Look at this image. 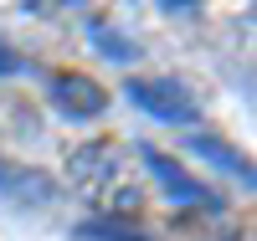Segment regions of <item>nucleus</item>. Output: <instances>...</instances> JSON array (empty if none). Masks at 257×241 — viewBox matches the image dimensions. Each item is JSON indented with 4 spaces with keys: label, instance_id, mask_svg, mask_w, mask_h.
I'll return each mask as SVG.
<instances>
[{
    "label": "nucleus",
    "instance_id": "f257e3e1",
    "mask_svg": "<svg viewBox=\"0 0 257 241\" xmlns=\"http://www.w3.org/2000/svg\"><path fill=\"white\" fill-rule=\"evenodd\" d=\"M67 174L82 190V200H93L98 210H139V174L113 139H93V144L72 149Z\"/></svg>",
    "mask_w": 257,
    "mask_h": 241
},
{
    "label": "nucleus",
    "instance_id": "f03ea898",
    "mask_svg": "<svg viewBox=\"0 0 257 241\" xmlns=\"http://www.w3.org/2000/svg\"><path fill=\"white\" fill-rule=\"evenodd\" d=\"M128 98H134L149 118H165V123H196L201 118L190 87L175 82V77H128Z\"/></svg>",
    "mask_w": 257,
    "mask_h": 241
},
{
    "label": "nucleus",
    "instance_id": "7ed1b4c3",
    "mask_svg": "<svg viewBox=\"0 0 257 241\" xmlns=\"http://www.w3.org/2000/svg\"><path fill=\"white\" fill-rule=\"evenodd\" d=\"M144 164H149V174L160 180V190L170 195V200H180V205H216V195H211L196 174H185L180 159L160 154V149H144Z\"/></svg>",
    "mask_w": 257,
    "mask_h": 241
},
{
    "label": "nucleus",
    "instance_id": "20e7f679",
    "mask_svg": "<svg viewBox=\"0 0 257 241\" xmlns=\"http://www.w3.org/2000/svg\"><path fill=\"white\" fill-rule=\"evenodd\" d=\"M52 103L62 113H72V118H93V113L108 108V93L82 72H62V77H52Z\"/></svg>",
    "mask_w": 257,
    "mask_h": 241
},
{
    "label": "nucleus",
    "instance_id": "39448f33",
    "mask_svg": "<svg viewBox=\"0 0 257 241\" xmlns=\"http://www.w3.org/2000/svg\"><path fill=\"white\" fill-rule=\"evenodd\" d=\"M77 236H82V241H144V236H134V231H123L118 221H93V226H82Z\"/></svg>",
    "mask_w": 257,
    "mask_h": 241
},
{
    "label": "nucleus",
    "instance_id": "423d86ee",
    "mask_svg": "<svg viewBox=\"0 0 257 241\" xmlns=\"http://www.w3.org/2000/svg\"><path fill=\"white\" fill-rule=\"evenodd\" d=\"M88 31H93V41H98V47H103V52H113L118 62H123V57H134V41H123V36H113L108 26H103V21H93Z\"/></svg>",
    "mask_w": 257,
    "mask_h": 241
},
{
    "label": "nucleus",
    "instance_id": "0eeeda50",
    "mask_svg": "<svg viewBox=\"0 0 257 241\" xmlns=\"http://www.w3.org/2000/svg\"><path fill=\"white\" fill-rule=\"evenodd\" d=\"M196 149H201V154H211V159H216V164H226V169H237V174H247V180H252V169H247V164H242L237 154H226V149H221L216 139H201Z\"/></svg>",
    "mask_w": 257,
    "mask_h": 241
},
{
    "label": "nucleus",
    "instance_id": "6e6552de",
    "mask_svg": "<svg viewBox=\"0 0 257 241\" xmlns=\"http://www.w3.org/2000/svg\"><path fill=\"white\" fill-rule=\"evenodd\" d=\"M0 72H21V62H16L11 47H0Z\"/></svg>",
    "mask_w": 257,
    "mask_h": 241
}]
</instances>
